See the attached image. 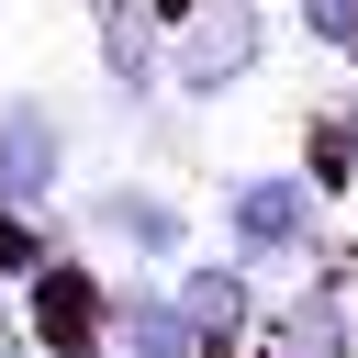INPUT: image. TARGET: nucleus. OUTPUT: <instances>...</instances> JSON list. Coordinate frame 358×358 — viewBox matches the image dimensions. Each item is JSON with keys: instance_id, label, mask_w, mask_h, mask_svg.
Segmentation results:
<instances>
[{"instance_id": "5", "label": "nucleus", "mask_w": 358, "mask_h": 358, "mask_svg": "<svg viewBox=\"0 0 358 358\" xmlns=\"http://www.w3.org/2000/svg\"><path fill=\"white\" fill-rule=\"evenodd\" d=\"M78 190V134L45 90H11L0 101V213H67Z\"/></svg>"}, {"instance_id": "6", "label": "nucleus", "mask_w": 358, "mask_h": 358, "mask_svg": "<svg viewBox=\"0 0 358 358\" xmlns=\"http://www.w3.org/2000/svg\"><path fill=\"white\" fill-rule=\"evenodd\" d=\"M246 358H358V268H347V246L268 302V324H257Z\"/></svg>"}, {"instance_id": "9", "label": "nucleus", "mask_w": 358, "mask_h": 358, "mask_svg": "<svg viewBox=\"0 0 358 358\" xmlns=\"http://www.w3.org/2000/svg\"><path fill=\"white\" fill-rule=\"evenodd\" d=\"M112 358H201V324L179 313L168 280H134L123 268V302H112Z\"/></svg>"}, {"instance_id": "12", "label": "nucleus", "mask_w": 358, "mask_h": 358, "mask_svg": "<svg viewBox=\"0 0 358 358\" xmlns=\"http://www.w3.org/2000/svg\"><path fill=\"white\" fill-rule=\"evenodd\" d=\"M0 358H45V347H34V324H22V302H11V291H0Z\"/></svg>"}, {"instance_id": "10", "label": "nucleus", "mask_w": 358, "mask_h": 358, "mask_svg": "<svg viewBox=\"0 0 358 358\" xmlns=\"http://www.w3.org/2000/svg\"><path fill=\"white\" fill-rule=\"evenodd\" d=\"M302 168H313L324 201H358V90H336V101L302 112Z\"/></svg>"}, {"instance_id": "3", "label": "nucleus", "mask_w": 358, "mask_h": 358, "mask_svg": "<svg viewBox=\"0 0 358 358\" xmlns=\"http://www.w3.org/2000/svg\"><path fill=\"white\" fill-rule=\"evenodd\" d=\"M268 45H280L268 0H213V11H190V22L168 34V101H190V112L246 101L257 67H268Z\"/></svg>"}, {"instance_id": "2", "label": "nucleus", "mask_w": 358, "mask_h": 358, "mask_svg": "<svg viewBox=\"0 0 358 358\" xmlns=\"http://www.w3.org/2000/svg\"><path fill=\"white\" fill-rule=\"evenodd\" d=\"M67 224H78L101 257H134V268H179V257L201 246V213H190L168 179H145V168H112V179L67 190Z\"/></svg>"}, {"instance_id": "7", "label": "nucleus", "mask_w": 358, "mask_h": 358, "mask_svg": "<svg viewBox=\"0 0 358 358\" xmlns=\"http://www.w3.org/2000/svg\"><path fill=\"white\" fill-rule=\"evenodd\" d=\"M168 291H179V313L201 324V358H246L257 324H268V280H257L246 257H224V246H190V257L168 268Z\"/></svg>"}, {"instance_id": "11", "label": "nucleus", "mask_w": 358, "mask_h": 358, "mask_svg": "<svg viewBox=\"0 0 358 358\" xmlns=\"http://www.w3.org/2000/svg\"><path fill=\"white\" fill-rule=\"evenodd\" d=\"M45 257H67V213H0V291H22Z\"/></svg>"}, {"instance_id": "4", "label": "nucleus", "mask_w": 358, "mask_h": 358, "mask_svg": "<svg viewBox=\"0 0 358 358\" xmlns=\"http://www.w3.org/2000/svg\"><path fill=\"white\" fill-rule=\"evenodd\" d=\"M11 302H22V324H34V347H45V358H112V302H123V268H101L90 246H67V257H45Z\"/></svg>"}, {"instance_id": "8", "label": "nucleus", "mask_w": 358, "mask_h": 358, "mask_svg": "<svg viewBox=\"0 0 358 358\" xmlns=\"http://www.w3.org/2000/svg\"><path fill=\"white\" fill-rule=\"evenodd\" d=\"M90 56H101V90L123 123H145L168 101V22L145 0H90Z\"/></svg>"}, {"instance_id": "13", "label": "nucleus", "mask_w": 358, "mask_h": 358, "mask_svg": "<svg viewBox=\"0 0 358 358\" xmlns=\"http://www.w3.org/2000/svg\"><path fill=\"white\" fill-rule=\"evenodd\" d=\"M145 11H157V22L179 34V22H190V11H213V0H145Z\"/></svg>"}, {"instance_id": "1", "label": "nucleus", "mask_w": 358, "mask_h": 358, "mask_svg": "<svg viewBox=\"0 0 358 358\" xmlns=\"http://www.w3.org/2000/svg\"><path fill=\"white\" fill-rule=\"evenodd\" d=\"M324 213H336V201L313 190L302 157L224 168V190H213V246L246 257L257 280H280V268H324V257H336V224H324Z\"/></svg>"}]
</instances>
